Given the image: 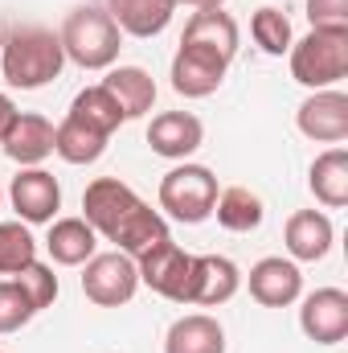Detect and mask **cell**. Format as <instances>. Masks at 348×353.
<instances>
[{"instance_id":"6da1fadb","label":"cell","mask_w":348,"mask_h":353,"mask_svg":"<svg viewBox=\"0 0 348 353\" xmlns=\"http://www.w3.org/2000/svg\"><path fill=\"white\" fill-rule=\"evenodd\" d=\"M83 218L94 226V234H102L107 243H115V251L140 259L144 251H152L156 243L173 239L168 222L160 210H152L127 181L119 176H98L90 181L83 193Z\"/></svg>"},{"instance_id":"7a4b0ae2","label":"cell","mask_w":348,"mask_h":353,"mask_svg":"<svg viewBox=\"0 0 348 353\" xmlns=\"http://www.w3.org/2000/svg\"><path fill=\"white\" fill-rule=\"evenodd\" d=\"M66 66L62 37L45 25H21L4 37L0 46V74L17 90H41L50 87Z\"/></svg>"},{"instance_id":"3957f363","label":"cell","mask_w":348,"mask_h":353,"mask_svg":"<svg viewBox=\"0 0 348 353\" xmlns=\"http://www.w3.org/2000/svg\"><path fill=\"white\" fill-rule=\"evenodd\" d=\"M62 50L74 66L83 70H111L119 62V50H123V33L119 25L111 21L107 8H94V4H83L66 17L62 25Z\"/></svg>"},{"instance_id":"277c9868","label":"cell","mask_w":348,"mask_h":353,"mask_svg":"<svg viewBox=\"0 0 348 353\" xmlns=\"http://www.w3.org/2000/svg\"><path fill=\"white\" fill-rule=\"evenodd\" d=\"M291 79L307 90H328L348 74V29H312L291 41Z\"/></svg>"},{"instance_id":"5b68a950","label":"cell","mask_w":348,"mask_h":353,"mask_svg":"<svg viewBox=\"0 0 348 353\" xmlns=\"http://www.w3.org/2000/svg\"><path fill=\"white\" fill-rule=\"evenodd\" d=\"M217 193H221L217 176L205 165H176L173 173H164V181H160V210L176 222L197 226L213 214Z\"/></svg>"},{"instance_id":"8992f818","label":"cell","mask_w":348,"mask_h":353,"mask_svg":"<svg viewBox=\"0 0 348 353\" xmlns=\"http://www.w3.org/2000/svg\"><path fill=\"white\" fill-rule=\"evenodd\" d=\"M87 271H83V292H87L90 304L98 308H119L135 296L140 288V271H135V259L123 255V251H102V255H90Z\"/></svg>"},{"instance_id":"52a82bcc","label":"cell","mask_w":348,"mask_h":353,"mask_svg":"<svg viewBox=\"0 0 348 353\" xmlns=\"http://www.w3.org/2000/svg\"><path fill=\"white\" fill-rule=\"evenodd\" d=\"M135 271H140V283H148L156 296L173 300V304H184V292H188V271H193V255L184 247H176L173 239L156 243L152 251H144L135 259Z\"/></svg>"},{"instance_id":"ba28073f","label":"cell","mask_w":348,"mask_h":353,"mask_svg":"<svg viewBox=\"0 0 348 353\" xmlns=\"http://www.w3.org/2000/svg\"><path fill=\"white\" fill-rule=\"evenodd\" d=\"M8 201L17 210V222L41 226V222H54V214L62 210V185L45 169H21L8 185Z\"/></svg>"},{"instance_id":"9c48e42d","label":"cell","mask_w":348,"mask_h":353,"mask_svg":"<svg viewBox=\"0 0 348 353\" xmlns=\"http://www.w3.org/2000/svg\"><path fill=\"white\" fill-rule=\"evenodd\" d=\"M242 288V271L226 255H193V271H188V292L184 304L197 308H217L226 300H234Z\"/></svg>"},{"instance_id":"30bf717a","label":"cell","mask_w":348,"mask_h":353,"mask_svg":"<svg viewBox=\"0 0 348 353\" xmlns=\"http://www.w3.org/2000/svg\"><path fill=\"white\" fill-rule=\"evenodd\" d=\"M299 132L316 144H340L348 140V94L336 87L328 90H312L303 103H299V115H295Z\"/></svg>"},{"instance_id":"8fae6325","label":"cell","mask_w":348,"mask_h":353,"mask_svg":"<svg viewBox=\"0 0 348 353\" xmlns=\"http://www.w3.org/2000/svg\"><path fill=\"white\" fill-rule=\"evenodd\" d=\"M299 329L316 345H340L348 337V292H340V288H316L312 296H303Z\"/></svg>"},{"instance_id":"7c38bea8","label":"cell","mask_w":348,"mask_h":353,"mask_svg":"<svg viewBox=\"0 0 348 353\" xmlns=\"http://www.w3.org/2000/svg\"><path fill=\"white\" fill-rule=\"evenodd\" d=\"M226 70H230L226 58L197 50V46H180L173 58V90L184 99H209L226 83Z\"/></svg>"},{"instance_id":"4fadbf2b","label":"cell","mask_w":348,"mask_h":353,"mask_svg":"<svg viewBox=\"0 0 348 353\" xmlns=\"http://www.w3.org/2000/svg\"><path fill=\"white\" fill-rule=\"evenodd\" d=\"M283 239H287L291 263H320V259L332 251V243H336V226H332V218L320 214V210H295V214L287 218Z\"/></svg>"},{"instance_id":"5bb4252c","label":"cell","mask_w":348,"mask_h":353,"mask_svg":"<svg viewBox=\"0 0 348 353\" xmlns=\"http://www.w3.org/2000/svg\"><path fill=\"white\" fill-rule=\"evenodd\" d=\"M250 296L262 308H287L303 296V275L299 267L283 255H266L250 267Z\"/></svg>"},{"instance_id":"9a60e30c","label":"cell","mask_w":348,"mask_h":353,"mask_svg":"<svg viewBox=\"0 0 348 353\" xmlns=\"http://www.w3.org/2000/svg\"><path fill=\"white\" fill-rule=\"evenodd\" d=\"M4 157L17 161L21 169H37L50 152H54V123L45 115H33V111H17V119L8 123L4 132Z\"/></svg>"},{"instance_id":"2e32d148","label":"cell","mask_w":348,"mask_h":353,"mask_svg":"<svg viewBox=\"0 0 348 353\" xmlns=\"http://www.w3.org/2000/svg\"><path fill=\"white\" fill-rule=\"evenodd\" d=\"M201 140H205V128H201V119H197L193 111H164V115H156V119L148 123V144H152V152L164 157V161H184V157H193V152L201 148Z\"/></svg>"},{"instance_id":"e0dca14e","label":"cell","mask_w":348,"mask_h":353,"mask_svg":"<svg viewBox=\"0 0 348 353\" xmlns=\"http://www.w3.org/2000/svg\"><path fill=\"white\" fill-rule=\"evenodd\" d=\"M180 46H197V50H209V54L234 62V54H238V21L226 8H197L188 17V25H184Z\"/></svg>"},{"instance_id":"ac0fdd59","label":"cell","mask_w":348,"mask_h":353,"mask_svg":"<svg viewBox=\"0 0 348 353\" xmlns=\"http://www.w3.org/2000/svg\"><path fill=\"white\" fill-rule=\"evenodd\" d=\"M45 251H50L54 263L83 267L90 255H98V234H94V226L87 218H58V222H50Z\"/></svg>"},{"instance_id":"d6986e66","label":"cell","mask_w":348,"mask_h":353,"mask_svg":"<svg viewBox=\"0 0 348 353\" xmlns=\"http://www.w3.org/2000/svg\"><path fill=\"white\" fill-rule=\"evenodd\" d=\"M111 21L127 37H156L168 29L176 12V0H107Z\"/></svg>"},{"instance_id":"ffe728a7","label":"cell","mask_w":348,"mask_h":353,"mask_svg":"<svg viewBox=\"0 0 348 353\" xmlns=\"http://www.w3.org/2000/svg\"><path fill=\"white\" fill-rule=\"evenodd\" d=\"M164 353H226V329L209 312H188L168 325Z\"/></svg>"},{"instance_id":"44dd1931","label":"cell","mask_w":348,"mask_h":353,"mask_svg":"<svg viewBox=\"0 0 348 353\" xmlns=\"http://www.w3.org/2000/svg\"><path fill=\"white\" fill-rule=\"evenodd\" d=\"M102 87L115 94L123 119H140L156 103V79L144 66H111V74L102 79Z\"/></svg>"},{"instance_id":"7402d4cb","label":"cell","mask_w":348,"mask_h":353,"mask_svg":"<svg viewBox=\"0 0 348 353\" xmlns=\"http://www.w3.org/2000/svg\"><path fill=\"white\" fill-rule=\"evenodd\" d=\"M307 185L316 193L320 205L328 210H345L348 205V148H328L312 161V173H307Z\"/></svg>"},{"instance_id":"603a6c76","label":"cell","mask_w":348,"mask_h":353,"mask_svg":"<svg viewBox=\"0 0 348 353\" xmlns=\"http://www.w3.org/2000/svg\"><path fill=\"white\" fill-rule=\"evenodd\" d=\"M213 214H217V222H221L226 230H234V234H250V230H259L262 226L266 205H262V197L254 193V189H246V185H230V189L217 193Z\"/></svg>"},{"instance_id":"cb8c5ba5","label":"cell","mask_w":348,"mask_h":353,"mask_svg":"<svg viewBox=\"0 0 348 353\" xmlns=\"http://www.w3.org/2000/svg\"><path fill=\"white\" fill-rule=\"evenodd\" d=\"M107 140H111V136L94 132V128L70 119V115L54 128V152H58L66 165H94V161L107 152Z\"/></svg>"},{"instance_id":"d4e9b609","label":"cell","mask_w":348,"mask_h":353,"mask_svg":"<svg viewBox=\"0 0 348 353\" xmlns=\"http://www.w3.org/2000/svg\"><path fill=\"white\" fill-rule=\"evenodd\" d=\"M70 119H78V123H87L94 132H102V136H111L119 123H123V111H119V103H115V94L102 87H87L74 94V103H70Z\"/></svg>"},{"instance_id":"484cf974","label":"cell","mask_w":348,"mask_h":353,"mask_svg":"<svg viewBox=\"0 0 348 353\" xmlns=\"http://www.w3.org/2000/svg\"><path fill=\"white\" fill-rule=\"evenodd\" d=\"M250 37H254V46H259L262 54H270V58H283L291 50V41H295L287 12L283 8H270V4L250 17Z\"/></svg>"},{"instance_id":"4316f807","label":"cell","mask_w":348,"mask_h":353,"mask_svg":"<svg viewBox=\"0 0 348 353\" xmlns=\"http://www.w3.org/2000/svg\"><path fill=\"white\" fill-rule=\"evenodd\" d=\"M37 259V243L25 222H0V275H17Z\"/></svg>"},{"instance_id":"83f0119b","label":"cell","mask_w":348,"mask_h":353,"mask_svg":"<svg viewBox=\"0 0 348 353\" xmlns=\"http://www.w3.org/2000/svg\"><path fill=\"white\" fill-rule=\"evenodd\" d=\"M33 316H37V308H33L29 292H25L12 275H8V279H0V337H4V333L25 329Z\"/></svg>"},{"instance_id":"f1b7e54d","label":"cell","mask_w":348,"mask_h":353,"mask_svg":"<svg viewBox=\"0 0 348 353\" xmlns=\"http://www.w3.org/2000/svg\"><path fill=\"white\" fill-rule=\"evenodd\" d=\"M12 279L29 292V300H33V308H37V312H41V308H50V304L58 300V275H54V267L37 263V259H33L29 267H21Z\"/></svg>"},{"instance_id":"f546056e","label":"cell","mask_w":348,"mask_h":353,"mask_svg":"<svg viewBox=\"0 0 348 353\" xmlns=\"http://www.w3.org/2000/svg\"><path fill=\"white\" fill-rule=\"evenodd\" d=\"M312 29H348V0H307Z\"/></svg>"},{"instance_id":"4dcf8cb0","label":"cell","mask_w":348,"mask_h":353,"mask_svg":"<svg viewBox=\"0 0 348 353\" xmlns=\"http://www.w3.org/2000/svg\"><path fill=\"white\" fill-rule=\"evenodd\" d=\"M12 119H17V103L0 90V140H4V132H8V123H12Z\"/></svg>"},{"instance_id":"1f68e13d","label":"cell","mask_w":348,"mask_h":353,"mask_svg":"<svg viewBox=\"0 0 348 353\" xmlns=\"http://www.w3.org/2000/svg\"><path fill=\"white\" fill-rule=\"evenodd\" d=\"M176 4H193V8H221L226 0H176Z\"/></svg>"},{"instance_id":"d6a6232c","label":"cell","mask_w":348,"mask_h":353,"mask_svg":"<svg viewBox=\"0 0 348 353\" xmlns=\"http://www.w3.org/2000/svg\"><path fill=\"white\" fill-rule=\"evenodd\" d=\"M0 205H4V193H0Z\"/></svg>"},{"instance_id":"836d02e7","label":"cell","mask_w":348,"mask_h":353,"mask_svg":"<svg viewBox=\"0 0 348 353\" xmlns=\"http://www.w3.org/2000/svg\"><path fill=\"white\" fill-rule=\"evenodd\" d=\"M0 353H4V350H0Z\"/></svg>"}]
</instances>
